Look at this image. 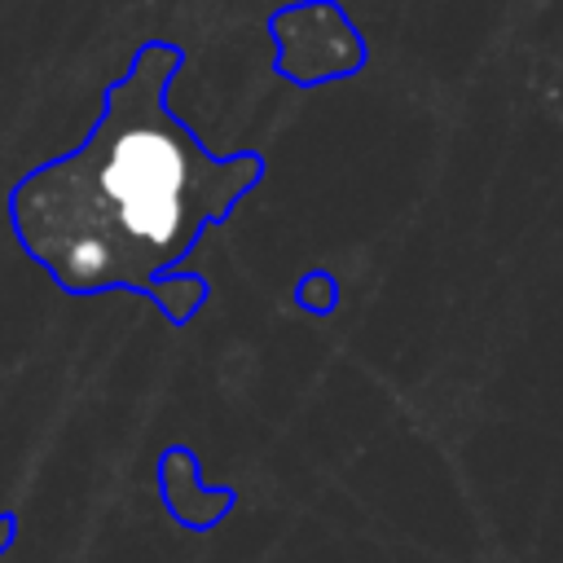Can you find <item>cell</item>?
<instances>
[{
  "label": "cell",
  "instance_id": "5",
  "mask_svg": "<svg viewBox=\"0 0 563 563\" xmlns=\"http://www.w3.org/2000/svg\"><path fill=\"white\" fill-rule=\"evenodd\" d=\"M13 532H18V519L13 515H0V554L13 545Z\"/></svg>",
  "mask_w": 563,
  "mask_h": 563
},
{
  "label": "cell",
  "instance_id": "1",
  "mask_svg": "<svg viewBox=\"0 0 563 563\" xmlns=\"http://www.w3.org/2000/svg\"><path fill=\"white\" fill-rule=\"evenodd\" d=\"M180 62L172 40H145L110 79L88 136L9 189V229L53 286L132 290L172 325L207 303V282L176 273L180 260L264 180L260 150L216 154L176 119L167 88Z\"/></svg>",
  "mask_w": 563,
  "mask_h": 563
},
{
  "label": "cell",
  "instance_id": "2",
  "mask_svg": "<svg viewBox=\"0 0 563 563\" xmlns=\"http://www.w3.org/2000/svg\"><path fill=\"white\" fill-rule=\"evenodd\" d=\"M277 40V70L290 84H325L361 70L365 44L361 31L334 0H299L268 18Z\"/></svg>",
  "mask_w": 563,
  "mask_h": 563
},
{
  "label": "cell",
  "instance_id": "4",
  "mask_svg": "<svg viewBox=\"0 0 563 563\" xmlns=\"http://www.w3.org/2000/svg\"><path fill=\"white\" fill-rule=\"evenodd\" d=\"M295 303L299 308H308V312H330L334 303H339V282L330 277V273H308V277H299V286H295Z\"/></svg>",
  "mask_w": 563,
  "mask_h": 563
},
{
  "label": "cell",
  "instance_id": "3",
  "mask_svg": "<svg viewBox=\"0 0 563 563\" xmlns=\"http://www.w3.org/2000/svg\"><path fill=\"white\" fill-rule=\"evenodd\" d=\"M198 475H202L198 457H194L189 449H180V444L167 449L163 462H158L163 501H167L172 519L185 523V528H211V523H220V519L233 510V501H238L233 488H207Z\"/></svg>",
  "mask_w": 563,
  "mask_h": 563
}]
</instances>
